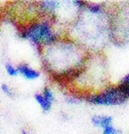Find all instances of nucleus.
<instances>
[{
  "instance_id": "9",
  "label": "nucleus",
  "mask_w": 129,
  "mask_h": 134,
  "mask_svg": "<svg viewBox=\"0 0 129 134\" xmlns=\"http://www.w3.org/2000/svg\"><path fill=\"white\" fill-rule=\"evenodd\" d=\"M42 94L44 95V97L47 100V102H50L51 104L52 103V102H53V93H52V91L49 89V88H45V89L44 90V92H42Z\"/></svg>"
},
{
  "instance_id": "13",
  "label": "nucleus",
  "mask_w": 129,
  "mask_h": 134,
  "mask_svg": "<svg viewBox=\"0 0 129 134\" xmlns=\"http://www.w3.org/2000/svg\"><path fill=\"white\" fill-rule=\"evenodd\" d=\"M22 134H29L28 132H26L25 131H22Z\"/></svg>"
},
{
  "instance_id": "2",
  "label": "nucleus",
  "mask_w": 129,
  "mask_h": 134,
  "mask_svg": "<svg viewBox=\"0 0 129 134\" xmlns=\"http://www.w3.org/2000/svg\"><path fill=\"white\" fill-rule=\"evenodd\" d=\"M128 99L127 95L119 87L110 88L105 92L89 98V102L97 105H115L121 104Z\"/></svg>"
},
{
  "instance_id": "6",
  "label": "nucleus",
  "mask_w": 129,
  "mask_h": 134,
  "mask_svg": "<svg viewBox=\"0 0 129 134\" xmlns=\"http://www.w3.org/2000/svg\"><path fill=\"white\" fill-rule=\"evenodd\" d=\"M41 7L45 11L53 12L60 7V4L56 1H44L41 4Z\"/></svg>"
},
{
  "instance_id": "5",
  "label": "nucleus",
  "mask_w": 129,
  "mask_h": 134,
  "mask_svg": "<svg viewBox=\"0 0 129 134\" xmlns=\"http://www.w3.org/2000/svg\"><path fill=\"white\" fill-rule=\"evenodd\" d=\"M34 99L39 103V105L41 106V108L42 109V111H50L51 107H52V104H51L50 102H47V100L44 97V95H42V94H41V93L35 94Z\"/></svg>"
},
{
  "instance_id": "10",
  "label": "nucleus",
  "mask_w": 129,
  "mask_h": 134,
  "mask_svg": "<svg viewBox=\"0 0 129 134\" xmlns=\"http://www.w3.org/2000/svg\"><path fill=\"white\" fill-rule=\"evenodd\" d=\"M1 90L3 91V92L5 94V95H7L8 97H11L13 98L14 96H15V92H14V91L11 89L10 87H9L7 84L5 83H3L1 85Z\"/></svg>"
},
{
  "instance_id": "7",
  "label": "nucleus",
  "mask_w": 129,
  "mask_h": 134,
  "mask_svg": "<svg viewBox=\"0 0 129 134\" xmlns=\"http://www.w3.org/2000/svg\"><path fill=\"white\" fill-rule=\"evenodd\" d=\"M118 87L120 88L129 98V74L123 79V81L121 82V83L119 84Z\"/></svg>"
},
{
  "instance_id": "8",
  "label": "nucleus",
  "mask_w": 129,
  "mask_h": 134,
  "mask_svg": "<svg viewBox=\"0 0 129 134\" xmlns=\"http://www.w3.org/2000/svg\"><path fill=\"white\" fill-rule=\"evenodd\" d=\"M5 71L10 76H16L17 74H19L17 68H15V66H13L11 64H8V63L5 64Z\"/></svg>"
},
{
  "instance_id": "3",
  "label": "nucleus",
  "mask_w": 129,
  "mask_h": 134,
  "mask_svg": "<svg viewBox=\"0 0 129 134\" xmlns=\"http://www.w3.org/2000/svg\"><path fill=\"white\" fill-rule=\"evenodd\" d=\"M17 71L19 74L23 75L25 79H28V80H34L40 76V72L35 71L34 69H32L26 64H20L17 67Z\"/></svg>"
},
{
  "instance_id": "4",
  "label": "nucleus",
  "mask_w": 129,
  "mask_h": 134,
  "mask_svg": "<svg viewBox=\"0 0 129 134\" xmlns=\"http://www.w3.org/2000/svg\"><path fill=\"white\" fill-rule=\"evenodd\" d=\"M91 122L95 127H100L105 129V128L112 125V118L109 116L95 115L91 119Z\"/></svg>"
},
{
  "instance_id": "12",
  "label": "nucleus",
  "mask_w": 129,
  "mask_h": 134,
  "mask_svg": "<svg viewBox=\"0 0 129 134\" xmlns=\"http://www.w3.org/2000/svg\"><path fill=\"white\" fill-rule=\"evenodd\" d=\"M89 11H90V12H92V13H95V14L100 13V10H101L100 7H99V5H89Z\"/></svg>"
},
{
  "instance_id": "1",
  "label": "nucleus",
  "mask_w": 129,
  "mask_h": 134,
  "mask_svg": "<svg viewBox=\"0 0 129 134\" xmlns=\"http://www.w3.org/2000/svg\"><path fill=\"white\" fill-rule=\"evenodd\" d=\"M22 36L36 44H39V43L49 44L54 40V35L51 30L50 25L46 23L32 25L23 31L22 33Z\"/></svg>"
},
{
  "instance_id": "11",
  "label": "nucleus",
  "mask_w": 129,
  "mask_h": 134,
  "mask_svg": "<svg viewBox=\"0 0 129 134\" xmlns=\"http://www.w3.org/2000/svg\"><path fill=\"white\" fill-rule=\"evenodd\" d=\"M103 134H119V132L116 129H115V128L111 125V126H109V127L105 128L104 131H103Z\"/></svg>"
}]
</instances>
